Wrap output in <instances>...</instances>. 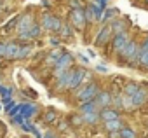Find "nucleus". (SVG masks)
<instances>
[{
	"label": "nucleus",
	"mask_w": 148,
	"mask_h": 138,
	"mask_svg": "<svg viewBox=\"0 0 148 138\" xmlns=\"http://www.w3.org/2000/svg\"><path fill=\"white\" fill-rule=\"evenodd\" d=\"M0 108H2V103H0Z\"/></svg>",
	"instance_id": "nucleus-45"
},
{
	"label": "nucleus",
	"mask_w": 148,
	"mask_h": 138,
	"mask_svg": "<svg viewBox=\"0 0 148 138\" xmlns=\"http://www.w3.org/2000/svg\"><path fill=\"white\" fill-rule=\"evenodd\" d=\"M108 138H120V131H110Z\"/></svg>",
	"instance_id": "nucleus-38"
},
{
	"label": "nucleus",
	"mask_w": 148,
	"mask_h": 138,
	"mask_svg": "<svg viewBox=\"0 0 148 138\" xmlns=\"http://www.w3.org/2000/svg\"><path fill=\"white\" fill-rule=\"evenodd\" d=\"M138 58H139V42L136 39H131V42L117 56V61L129 68H138Z\"/></svg>",
	"instance_id": "nucleus-1"
},
{
	"label": "nucleus",
	"mask_w": 148,
	"mask_h": 138,
	"mask_svg": "<svg viewBox=\"0 0 148 138\" xmlns=\"http://www.w3.org/2000/svg\"><path fill=\"white\" fill-rule=\"evenodd\" d=\"M101 91V88H99V82H96V81H91V82H87V84H84L77 93H73V98L77 100V103H86V101H92L96 96H98V93Z\"/></svg>",
	"instance_id": "nucleus-2"
},
{
	"label": "nucleus",
	"mask_w": 148,
	"mask_h": 138,
	"mask_svg": "<svg viewBox=\"0 0 148 138\" xmlns=\"http://www.w3.org/2000/svg\"><path fill=\"white\" fill-rule=\"evenodd\" d=\"M58 35L61 37V40L71 39L73 35H75V28H73L70 23H64V21H63V26H61V30H59V33H58Z\"/></svg>",
	"instance_id": "nucleus-20"
},
{
	"label": "nucleus",
	"mask_w": 148,
	"mask_h": 138,
	"mask_svg": "<svg viewBox=\"0 0 148 138\" xmlns=\"http://www.w3.org/2000/svg\"><path fill=\"white\" fill-rule=\"evenodd\" d=\"M120 138H139V136H138V133H136L132 128L125 126V128L120 129Z\"/></svg>",
	"instance_id": "nucleus-27"
},
{
	"label": "nucleus",
	"mask_w": 148,
	"mask_h": 138,
	"mask_svg": "<svg viewBox=\"0 0 148 138\" xmlns=\"http://www.w3.org/2000/svg\"><path fill=\"white\" fill-rule=\"evenodd\" d=\"M112 39H113L112 26H110V25H103V26L99 28L96 39H94V46H96V47H105V46H108V44L112 42Z\"/></svg>",
	"instance_id": "nucleus-9"
},
{
	"label": "nucleus",
	"mask_w": 148,
	"mask_h": 138,
	"mask_svg": "<svg viewBox=\"0 0 148 138\" xmlns=\"http://www.w3.org/2000/svg\"><path fill=\"white\" fill-rule=\"evenodd\" d=\"M129 42H131V35H129V32H124V33L115 35V37L112 39V42H110L112 54H113V56H119V54L122 52V49H124Z\"/></svg>",
	"instance_id": "nucleus-7"
},
{
	"label": "nucleus",
	"mask_w": 148,
	"mask_h": 138,
	"mask_svg": "<svg viewBox=\"0 0 148 138\" xmlns=\"http://www.w3.org/2000/svg\"><path fill=\"white\" fill-rule=\"evenodd\" d=\"M33 49H35V46H33L32 42H25V44H21V47H19V54H18V59L30 58V56L33 54Z\"/></svg>",
	"instance_id": "nucleus-19"
},
{
	"label": "nucleus",
	"mask_w": 148,
	"mask_h": 138,
	"mask_svg": "<svg viewBox=\"0 0 148 138\" xmlns=\"http://www.w3.org/2000/svg\"><path fill=\"white\" fill-rule=\"evenodd\" d=\"M56 119H58V110L56 108H47L45 112H44V115H42V121L45 122V124H52V122H56Z\"/></svg>",
	"instance_id": "nucleus-24"
},
{
	"label": "nucleus",
	"mask_w": 148,
	"mask_h": 138,
	"mask_svg": "<svg viewBox=\"0 0 148 138\" xmlns=\"http://www.w3.org/2000/svg\"><path fill=\"white\" fill-rule=\"evenodd\" d=\"M110 26H112V32H113V37L115 35H119V33H124V32H127V25L124 23V21H120V19H113L112 23H108Z\"/></svg>",
	"instance_id": "nucleus-22"
},
{
	"label": "nucleus",
	"mask_w": 148,
	"mask_h": 138,
	"mask_svg": "<svg viewBox=\"0 0 148 138\" xmlns=\"http://www.w3.org/2000/svg\"><path fill=\"white\" fill-rule=\"evenodd\" d=\"M4 7H5V2H4V0H0V12L4 11Z\"/></svg>",
	"instance_id": "nucleus-41"
},
{
	"label": "nucleus",
	"mask_w": 148,
	"mask_h": 138,
	"mask_svg": "<svg viewBox=\"0 0 148 138\" xmlns=\"http://www.w3.org/2000/svg\"><path fill=\"white\" fill-rule=\"evenodd\" d=\"M61 42H63V40H61L59 35H51V37H49V44H51L52 47H59Z\"/></svg>",
	"instance_id": "nucleus-32"
},
{
	"label": "nucleus",
	"mask_w": 148,
	"mask_h": 138,
	"mask_svg": "<svg viewBox=\"0 0 148 138\" xmlns=\"http://www.w3.org/2000/svg\"><path fill=\"white\" fill-rule=\"evenodd\" d=\"M86 19H87V25L94 21V16H92V11H91V7H89V6L86 7Z\"/></svg>",
	"instance_id": "nucleus-34"
},
{
	"label": "nucleus",
	"mask_w": 148,
	"mask_h": 138,
	"mask_svg": "<svg viewBox=\"0 0 148 138\" xmlns=\"http://www.w3.org/2000/svg\"><path fill=\"white\" fill-rule=\"evenodd\" d=\"M42 33H44V30H42V26H40V23H35L23 37H19L21 40H26V42H33V40H38L40 37H42Z\"/></svg>",
	"instance_id": "nucleus-11"
},
{
	"label": "nucleus",
	"mask_w": 148,
	"mask_h": 138,
	"mask_svg": "<svg viewBox=\"0 0 148 138\" xmlns=\"http://www.w3.org/2000/svg\"><path fill=\"white\" fill-rule=\"evenodd\" d=\"M86 79H87V68L86 66H73L71 70V79H70V84H68V91L70 93H77L84 84H86Z\"/></svg>",
	"instance_id": "nucleus-4"
},
{
	"label": "nucleus",
	"mask_w": 148,
	"mask_h": 138,
	"mask_svg": "<svg viewBox=\"0 0 148 138\" xmlns=\"http://www.w3.org/2000/svg\"><path fill=\"white\" fill-rule=\"evenodd\" d=\"M68 7L70 9H84L82 0H68Z\"/></svg>",
	"instance_id": "nucleus-31"
},
{
	"label": "nucleus",
	"mask_w": 148,
	"mask_h": 138,
	"mask_svg": "<svg viewBox=\"0 0 148 138\" xmlns=\"http://www.w3.org/2000/svg\"><path fill=\"white\" fill-rule=\"evenodd\" d=\"M139 89H141V84H138L136 81H127V82L124 84V88H122V95H125V96H134Z\"/></svg>",
	"instance_id": "nucleus-17"
},
{
	"label": "nucleus",
	"mask_w": 148,
	"mask_h": 138,
	"mask_svg": "<svg viewBox=\"0 0 148 138\" xmlns=\"http://www.w3.org/2000/svg\"><path fill=\"white\" fill-rule=\"evenodd\" d=\"M132 98V103H134V108H141L143 105H146L148 103V91H146V88H141L134 96H131Z\"/></svg>",
	"instance_id": "nucleus-13"
},
{
	"label": "nucleus",
	"mask_w": 148,
	"mask_h": 138,
	"mask_svg": "<svg viewBox=\"0 0 148 138\" xmlns=\"http://www.w3.org/2000/svg\"><path fill=\"white\" fill-rule=\"evenodd\" d=\"M77 56H79V59H80L82 63H87V61H89V59H87V58H86L84 54H77Z\"/></svg>",
	"instance_id": "nucleus-40"
},
{
	"label": "nucleus",
	"mask_w": 148,
	"mask_h": 138,
	"mask_svg": "<svg viewBox=\"0 0 148 138\" xmlns=\"http://www.w3.org/2000/svg\"><path fill=\"white\" fill-rule=\"evenodd\" d=\"M99 115H101V121L106 122V121H113V119H119L120 117V112L113 107H108V108H103L99 110Z\"/></svg>",
	"instance_id": "nucleus-16"
},
{
	"label": "nucleus",
	"mask_w": 148,
	"mask_h": 138,
	"mask_svg": "<svg viewBox=\"0 0 148 138\" xmlns=\"http://www.w3.org/2000/svg\"><path fill=\"white\" fill-rule=\"evenodd\" d=\"M37 112H38V107H37V105H32V103L26 105V103H23V107H21V114H23L26 119H30V117H32L33 114H37Z\"/></svg>",
	"instance_id": "nucleus-26"
},
{
	"label": "nucleus",
	"mask_w": 148,
	"mask_h": 138,
	"mask_svg": "<svg viewBox=\"0 0 148 138\" xmlns=\"http://www.w3.org/2000/svg\"><path fill=\"white\" fill-rule=\"evenodd\" d=\"M37 21H35V16L32 14V12H25V14H21L19 16V21H18V26H16V33H18V37H23L33 25H35Z\"/></svg>",
	"instance_id": "nucleus-8"
},
{
	"label": "nucleus",
	"mask_w": 148,
	"mask_h": 138,
	"mask_svg": "<svg viewBox=\"0 0 148 138\" xmlns=\"http://www.w3.org/2000/svg\"><path fill=\"white\" fill-rule=\"evenodd\" d=\"M73 61H75V58H73L70 52H64V54L59 58V61L54 65V68H52V77H54V79H59L66 70H70L71 66H75V65H73Z\"/></svg>",
	"instance_id": "nucleus-6"
},
{
	"label": "nucleus",
	"mask_w": 148,
	"mask_h": 138,
	"mask_svg": "<svg viewBox=\"0 0 148 138\" xmlns=\"http://www.w3.org/2000/svg\"><path fill=\"white\" fill-rule=\"evenodd\" d=\"M82 117H84L86 126H96V124L101 121L99 112H87V114H82Z\"/></svg>",
	"instance_id": "nucleus-21"
},
{
	"label": "nucleus",
	"mask_w": 148,
	"mask_h": 138,
	"mask_svg": "<svg viewBox=\"0 0 148 138\" xmlns=\"http://www.w3.org/2000/svg\"><path fill=\"white\" fill-rule=\"evenodd\" d=\"M87 54H89V56H91V58H96V54H94V51H91V49H89V51H87Z\"/></svg>",
	"instance_id": "nucleus-42"
},
{
	"label": "nucleus",
	"mask_w": 148,
	"mask_h": 138,
	"mask_svg": "<svg viewBox=\"0 0 148 138\" xmlns=\"http://www.w3.org/2000/svg\"><path fill=\"white\" fill-rule=\"evenodd\" d=\"M5 47H7V42H0V56H2V58L5 54Z\"/></svg>",
	"instance_id": "nucleus-37"
},
{
	"label": "nucleus",
	"mask_w": 148,
	"mask_h": 138,
	"mask_svg": "<svg viewBox=\"0 0 148 138\" xmlns=\"http://www.w3.org/2000/svg\"><path fill=\"white\" fill-rule=\"evenodd\" d=\"M68 122H70V126H73V128H80V126H86V122H84V117H82V114L79 112H75V114H71L70 117H68Z\"/></svg>",
	"instance_id": "nucleus-25"
},
{
	"label": "nucleus",
	"mask_w": 148,
	"mask_h": 138,
	"mask_svg": "<svg viewBox=\"0 0 148 138\" xmlns=\"http://www.w3.org/2000/svg\"><path fill=\"white\" fill-rule=\"evenodd\" d=\"M68 23H70L73 28H75V30L82 32V30L87 26L86 7H84V9H70V12H68Z\"/></svg>",
	"instance_id": "nucleus-5"
},
{
	"label": "nucleus",
	"mask_w": 148,
	"mask_h": 138,
	"mask_svg": "<svg viewBox=\"0 0 148 138\" xmlns=\"http://www.w3.org/2000/svg\"><path fill=\"white\" fill-rule=\"evenodd\" d=\"M79 110L80 114H87V112H99V107L96 105V101H86V103H80L79 105Z\"/></svg>",
	"instance_id": "nucleus-23"
},
{
	"label": "nucleus",
	"mask_w": 148,
	"mask_h": 138,
	"mask_svg": "<svg viewBox=\"0 0 148 138\" xmlns=\"http://www.w3.org/2000/svg\"><path fill=\"white\" fill-rule=\"evenodd\" d=\"M19 16H21V14H18V16H14V18H12V19H11L9 23H5V25H4V32H5V33H7V32H11V30H14V28L18 26V21H19Z\"/></svg>",
	"instance_id": "nucleus-29"
},
{
	"label": "nucleus",
	"mask_w": 148,
	"mask_h": 138,
	"mask_svg": "<svg viewBox=\"0 0 148 138\" xmlns=\"http://www.w3.org/2000/svg\"><path fill=\"white\" fill-rule=\"evenodd\" d=\"M19 47H21V44L16 42V40L7 42V47H5V54H4V58H5V59H18Z\"/></svg>",
	"instance_id": "nucleus-12"
},
{
	"label": "nucleus",
	"mask_w": 148,
	"mask_h": 138,
	"mask_svg": "<svg viewBox=\"0 0 148 138\" xmlns=\"http://www.w3.org/2000/svg\"><path fill=\"white\" fill-rule=\"evenodd\" d=\"M63 54H64V52H63L59 47H54V49H52V51H51V52L45 56V59H44V65H45V66H52V68H54V65L59 61V58H61Z\"/></svg>",
	"instance_id": "nucleus-14"
},
{
	"label": "nucleus",
	"mask_w": 148,
	"mask_h": 138,
	"mask_svg": "<svg viewBox=\"0 0 148 138\" xmlns=\"http://www.w3.org/2000/svg\"><path fill=\"white\" fill-rule=\"evenodd\" d=\"M145 56H148V35L139 42V58H138V61Z\"/></svg>",
	"instance_id": "nucleus-28"
},
{
	"label": "nucleus",
	"mask_w": 148,
	"mask_h": 138,
	"mask_svg": "<svg viewBox=\"0 0 148 138\" xmlns=\"http://www.w3.org/2000/svg\"><path fill=\"white\" fill-rule=\"evenodd\" d=\"M42 138H58V135H56L54 131H51V129H49V131H45V133L42 135Z\"/></svg>",
	"instance_id": "nucleus-36"
},
{
	"label": "nucleus",
	"mask_w": 148,
	"mask_h": 138,
	"mask_svg": "<svg viewBox=\"0 0 148 138\" xmlns=\"http://www.w3.org/2000/svg\"><path fill=\"white\" fill-rule=\"evenodd\" d=\"M40 26L44 32L51 33V35H58L61 26H63V19L59 16H54V14H49V12H44L40 16Z\"/></svg>",
	"instance_id": "nucleus-3"
},
{
	"label": "nucleus",
	"mask_w": 148,
	"mask_h": 138,
	"mask_svg": "<svg viewBox=\"0 0 148 138\" xmlns=\"http://www.w3.org/2000/svg\"><path fill=\"white\" fill-rule=\"evenodd\" d=\"M119 14H120V11L117 9V7H106L105 9V12H103V25H108V23H112L113 19H117L119 18Z\"/></svg>",
	"instance_id": "nucleus-18"
},
{
	"label": "nucleus",
	"mask_w": 148,
	"mask_h": 138,
	"mask_svg": "<svg viewBox=\"0 0 148 138\" xmlns=\"http://www.w3.org/2000/svg\"><path fill=\"white\" fill-rule=\"evenodd\" d=\"M91 2H94V4H98V0H91Z\"/></svg>",
	"instance_id": "nucleus-44"
},
{
	"label": "nucleus",
	"mask_w": 148,
	"mask_h": 138,
	"mask_svg": "<svg viewBox=\"0 0 148 138\" xmlns=\"http://www.w3.org/2000/svg\"><path fill=\"white\" fill-rule=\"evenodd\" d=\"M138 68L141 72H148V56H145V58H141L138 61Z\"/></svg>",
	"instance_id": "nucleus-30"
},
{
	"label": "nucleus",
	"mask_w": 148,
	"mask_h": 138,
	"mask_svg": "<svg viewBox=\"0 0 148 138\" xmlns=\"http://www.w3.org/2000/svg\"><path fill=\"white\" fill-rule=\"evenodd\" d=\"M125 126H127V124L122 121V117L103 122V128H105V131H106V133H110V131H120V129H122V128H125Z\"/></svg>",
	"instance_id": "nucleus-15"
},
{
	"label": "nucleus",
	"mask_w": 148,
	"mask_h": 138,
	"mask_svg": "<svg viewBox=\"0 0 148 138\" xmlns=\"http://www.w3.org/2000/svg\"><path fill=\"white\" fill-rule=\"evenodd\" d=\"M96 72H99V74H106V72H108V66H106V65H96Z\"/></svg>",
	"instance_id": "nucleus-35"
},
{
	"label": "nucleus",
	"mask_w": 148,
	"mask_h": 138,
	"mask_svg": "<svg viewBox=\"0 0 148 138\" xmlns=\"http://www.w3.org/2000/svg\"><path fill=\"white\" fill-rule=\"evenodd\" d=\"M12 122H14V124H19V126H23V124L26 122V117H25L23 114H18V115H14V117H12Z\"/></svg>",
	"instance_id": "nucleus-33"
},
{
	"label": "nucleus",
	"mask_w": 148,
	"mask_h": 138,
	"mask_svg": "<svg viewBox=\"0 0 148 138\" xmlns=\"http://www.w3.org/2000/svg\"><path fill=\"white\" fill-rule=\"evenodd\" d=\"M143 4H145V6H146V7H148V0H143Z\"/></svg>",
	"instance_id": "nucleus-43"
},
{
	"label": "nucleus",
	"mask_w": 148,
	"mask_h": 138,
	"mask_svg": "<svg viewBox=\"0 0 148 138\" xmlns=\"http://www.w3.org/2000/svg\"><path fill=\"white\" fill-rule=\"evenodd\" d=\"M112 98H113V95H112L108 89H101V91L98 93V96L94 98V101H96V105L99 107V110H103V108L112 107Z\"/></svg>",
	"instance_id": "nucleus-10"
},
{
	"label": "nucleus",
	"mask_w": 148,
	"mask_h": 138,
	"mask_svg": "<svg viewBox=\"0 0 148 138\" xmlns=\"http://www.w3.org/2000/svg\"><path fill=\"white\" fill-rule=\"evenodd\" d=\"M98 6H99L101 9H106V6H108V0H98Z\"/></svg>",
	"instance_id": "nucleus-39"
}]
</instances>
